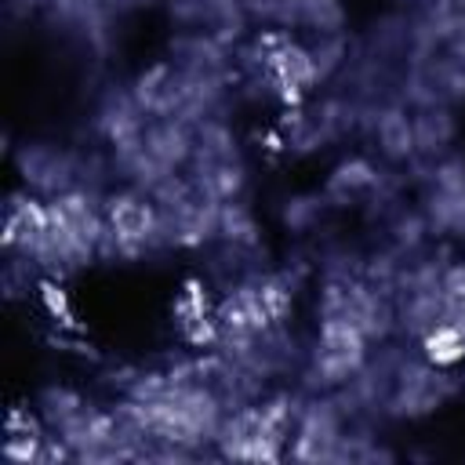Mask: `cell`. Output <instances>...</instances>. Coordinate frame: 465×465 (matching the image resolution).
Here are the masks:
<instances>
[{
  "instance_id": "obj_3",
  "label": "cell",
  "mask_w": 465,
  "mask_h": 465,
  "mask_svg": "<svg viewBox=\"0 0 465 465\" xmlns=\"http://www.w3.org/2000/svg\"><path fill=\"white\" fill-rule=\"evenodd\" d=\"M421 349L432 367H450L465 360V262L440 272L436 320L421 334Z\"/></svg>"
},
{
  "instance_id": "obj_2",
  "label": "cell",
  "mask_w": 465,
  "mask_h": 465,
  "mask_svg": "<svg viewBox=\"0 0 465 465\" xmlns=\"http://www.w3.org/2000/svg\"><path fill=\"white\" fill-rule=\"evenodd\" d=\"M102 218H105L102 254L134 262V258H145V254H153L156 247L167 243V225H163L160 203H156L153 193H145L138 185L105 196Z\"/></svg>"
},
{
  "instance_id": "obj_1",
  "label": "cell",
  "mask_w": 465,
  "mask_h": 465,
  "mask_svg": "<svg viewBox=\"0 0 465 465\" xmlns=\"http://www.w3.org/2000/svg\"><path fill=\"white\" fill-rule=\"evenodd\" d=\"M294 418H298V407L287 396H272V400L247 403V407H236V411L229 407L214 443L225 458L276 461L291 447Z\"/></svg>"
}]
</instances>
